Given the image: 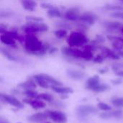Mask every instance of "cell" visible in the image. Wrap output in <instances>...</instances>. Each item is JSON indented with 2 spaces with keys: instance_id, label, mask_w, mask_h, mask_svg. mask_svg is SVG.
<instances>
[{
  "instance_id": "obj_46",
  "label": "cell",
  "mask_w": 123,
  "mask_h": 123,
  "mask_svg": "<svg viewBox=\"0 0 123 123\" xmlns=\"http://www.w3.org/2000/svg\"><path fill=\"white\" fill-rule=\"evenodd\" d=\"M120 32H121L123 34V27H121V29H120Z\"/></svg>"
},
{
  "instance_id": "obj_8",
  "label": "cell",
  "mask_w": 123,
  "mask_h": 123,
  "mask_svg": "<svg viewBox=\"0 0 123 123\" xmlns=\"http://www.w3.org/2000/svg\"><path fill=\"white\" fill-rule=\"evenodd\" d=\"M80 11L79 9L77 7H73L68 10H66L63 14L64 19L71 21V22H76L79 21V17H80Z\"/></svg>"
},
{
  "instance_id": "obj_43",
  "label": "cell",
  "mask_w": 123,
  "mask_h": 123,
  "mask_svg": "<svg viewBox=\"0 0 123 123\" xmlns=\"http://www.w3.org/2000/svg\"><path fill=\"white\" fill-rule=\"evenodd\" d=\"M107 71H108L107 68H102V69H99V72L100 74H105L106 72H107Z\"/></svg>"
},
{
  "instance_id": "obj_2",
  "label": "cell",
  "mask_w": 123,
  "mask_h": 123,
  "mask_svg": "<svg viewBox=\"0 0 123 123\" xmlns=\"http://www.w3.org/2000/svg\"><path fill=\"white\" fill-rule=\"evenodd\" d=\"M62 53L67 57H70L76 59H83L87 61H92L94 59V55L92 51L86 49L81 50L76 48L72 47H63L61 48Z\"/></svg>"
},
{
  "instance_id": "obj_7",
  "label": "cell",
  "mask_w": 123,
  "mask_h": 123,
  "mask_svg": "<svg viewBox=\"0 0 123 123\" xmlns=\"http://www.w3.org/2000/svg\"><path fill=\"white\" fill-rule=\"evenodd\" d=\"M0 99L2 102L7 103L14 107L19 108V109H23L24 108V105L22 102H21L20 101H19L17 99H16L15 97H12V96H9L7 94H0Z\"/></svg>"
},
{
  "instance_id": "obj_21",
  "label": "cell",
  "mask_w": 123,
  "mask_h": 123,
  "mask_svg": "<svg viewBox=\"0 0 123 123\" xmlns=\"http://www.w3.org/2000/svg\"><path fill=\"white\" fill-rule=\"evenodd\" d=\"M39 76H41L43 79H45L49 84H51V86H62L63 84L55 79V78L52 77L51 76L45 74H39Z\"/></svg>"
},
{
  "instance_id": "obj_28",
  "label": "cell",
  "mask_w": 123,
  "mask_h": 123,
  "mask_svg": "<svg viewBox=\"0 0 123 123\" xmlns=\"http://www.w3.org/2000/svg\"><path fill=\"white\" fill-rule=\"evenodd\" d=\"M23 94L27 96L28 98H30V99H37V96H38V93L35 91L34 89H30V90H25Z\"/></svg>"
},
{
  "instance_id": "obj_19",
  "label": "cell",
  "mask_w": 123,
  "mask_h": 123,
  "mask_svg": "<svg viewBox=\"0 0 123 123\" xmlns=\"http://www.w3.org/2000/svg\"><path fill=\"white\" fill-rule=\"evenodd\" d=\"M51 89L53 92L61 94H68L74 93L73 89L62 86H51Z\"/></svg>"
},
{
  "instance_id": "obj_14",
  "label": "cell",
  "mask_w": 123,
  "mask_h": 123,
  "mask_svg": "<svg viewBox=\"0 0 123 123\" xmlns=\"http://www.w3.org/2000/svg\"><path fill=\"white\" fill-rule=\"evenodd\" d=\"M48 118H49L46 112H38L33 114L27 117V120L31 123H41L45 121Z\"/></svg>"
},
{
  "instance_id": "obj_42",
  "label": "cell",
  "mask_w": 123,
  "mask_h": 123,
  "mask_svg": "<svg viewBox=\"0 0 123 123\" xmlns=\"http://www.w3.org/2000/svg\"><path fill=\"white\" fill-rule=\"evenodd\" d=\"M115 74H116L117 76H119V77H123V70H119V71H116V72H115Z\"/></svg>"
},
{
  "instance_id": "obj_45",
  "label": "cell",
  "mask_w": 123,
  "mask_h": 123,
  "mask_svg": "<svg viewBox=\"0 0 123 123\" xmlns=\"http://www.w3.org/2000/svg\"><path fill=\"white\" fill-rule=\"evenodd\" d=\"M117 53H118V55H119L120 57H123V50H120V51H117Z\"/></svg>"
},
{
  "instance_id": "obj_18",
  "label": "cell",
  "mask_w": 123,
  "mask_h": 123,
  "mask_svg": "<svg viewBox=\"0 0 123 123\" xmlns=\"http://www.w3.org/2000/svg\"><path fill=\"white\" fill-rule=\"evenodd\" d=\"M21 5L25 10L33 12L35 10L37 4L34 0H21Z\"/></svg>"
},
{
  "instance_id": "obj_15",
  "label": "cell",
  "mask_w": 123,
  "mask_h": 123,
  "mask_svg": "<svg viewBox=\"0 0 123 123\" xmlns=\"http://www.w3.org/2000/svg\"><path fill=\"white\" fill-rule=\"evenodd\" d=\"M66 74L68 76H69L72 79L75 80H81L83 79L86 74L84 72L79 71V70H75V69H68L66 71Z\"/></svg>"
},
{
  "instance_id": "obj_27",
  "label": "cell",
  "mask_w": 123,
  "mask_h": 123,
  "mask_svg": "<svg viewBox=\"0 0 123 123\" xmlns=\"http://www.w3.org/2000/svg\"><path fill=\"white\" fill-rule=\"evenodd\" d=\"M38 99L40 100H44L48 102H53V97L51 94H48V93H42V94H39L37 96Z\"/></svg>"
},
{
  "instance_id": "obj_47",
  "label": "cell",
  "mask_w": 123,
  "mask_h": 123,
  "mask_svg": "<svg viewBox=\"0 0 123 123\" xmlns=\"http://www.w3.org/2000/svg\"><path fill=\"white\" fill-rule=\"evenodd\" d=\"M120 1H121V2L123 4V0H120Z\"/></svg>"
},
{
  "instance_id": "obj_6",
  "label": "cell",
  "mask_w": 123,
  "mask_h": 123,
  "mask_svg": "<svg viewBox=\"0 0 123 123\" xmlns=\"http://www.w3.org/2000/svg\"><path fill=\"white\" fill-rule=\"evenodd\" d=\"M48 117L53 121L56 123H67V116L65 113L60 111H53L48 110L46 111Z\"/></svg>"
},
{
  "instance_id": "obj_25",
  "label": "cell",
  "mask_w": 123,
  "mask_h": 123,
  "mask_svg": "<svg viewBox=\"0 0 123 123\" xmlns=\"http://www.w3.org/2000/svg\"><path fill=\"white\" fill-rule=\"evenodd\" d=\"M103 9L107 10V11H112L114 12H120L123 11V6L118 5V4H106L102 7Z\"/></svg>"
},
{
  "instance_id": "obj_16",
  "label": "cell",
  "mask_w": 123,
  "mask_h": 123,
  "mask_svg": "<svg viewBox=\"0 0 123 123\" xmlns=\"http://www.w3.org/2000/svg\"><path fill=\"white\" fill-rule=\"evenodd\" d=\"M0 39H1V42L4 45L12 48H16V41H15L16 40L14 39L10 35L7 34H1Z\"/></svg>"
},
{
  "instance_id": "obj_3",
  "label": "cell",
  "mask_w": 123,
  "mask_h": 123,
  "mask_svg": "<svg viewBox=\"0 0 123 123\" xmlns=\"http://www.w3.org/2000/svg\"><path fill=\"white\" fill-rule=\"evenodd\" d=\"M87 37L84 34L79 31L72 32L67 38V43L69 47L75 48L82 46L87 43Z\"/></svg>"
},
{
  "instance_id": "obj_12",
  "label": "cell",
  "mask_w": 123,
  "mask_h": 123,
  "mask_svg": "<svg viewBox=\"0 0 123 123\" xmlns=\"http://www.w3.org/2000/svg\"><path fill=\"white\" fill-rule=\"evenodd\" d=\"M123 116V111L120 110H115V111H107L105 112H102L100 114V117L105 120H108L111 118H116L120 119L122 118Z\"/></svg>"
},
{
  "instance_id": "obj_10",
  "label": "cell",
  "mask_w": 123,
  "mask_h": 123,
  "mask_svg": "<svg viewBox=\"0 0 123 123\" xmlns=\"http://www.w3.org/2000/svg\"><path fill=\"white\" fill-rule=\"evenodd\" d=\"M97 19L98 17L96 14L93 13H90V12H85L80 15L79 21L81 22V23H84L89 26V25H94L97 20Z\"/></svg>"
},
{
  "instance_id": "obj_39",
  "label": "cell",
  "mask_w": 123,
  "mask_h": 123,
  "mask_svg": "<svg viewBox=\"0 0 123 123\" xmlns=\"http://www.w3.org/2000/svg\"><path fill=\"white\" fill-rule=\"evenodd\" d=\"M123 82V80L120 79V78H117V79H112L111 81V83L114 85H120Z\"/></svg>"
},
{
  "instance_id": "obj_49",
  "label": "cell",
  "mask_w": 123,
  "mask_h": 123,
  "mask_svg": "<svg viewBox=\"0 0 123 123\" xmlns=\"http://www.w3.org/2000/svg\"></svg>"
},
{
  "instance_id": "obj_9",
  "label": "cell",
  "mask_w": 123,
  "mask_h": 123,
  "mask_svg": "<svg viewBox=\"0 0 123 123\" xmlns=\"http://www.w3.org/2000/svg\"><path fill=\"white\" fill-rule=\"evenodd\" d=\"M1 53L4 57H6V58H7L8 60H9L11 61L20 63H27V61L25 59L14 54L12 52H11L9 50H8L6 48H1Z\"/></svg>"
},
{
  "instance_id": "obj_40",
  "label": "cell",
  "mask_w": 123,
  "mask_h": 123,
  "mask_svg": "<svg viewBox=\"0 0 123 123\" xmlns=\"http://www.w3.org/2000/svg\"><path fill=\"white\" fill-rule=\"evenodd\" d=\"M6 31H7L6 30V27L3 25L2 24H1L0 25V33H1V34H4Z\"/></svg>"
},
{
  "instance_id": "obj_23",
  "label": "cell",
  "mask_w": 123,
  "mask_h": 123,
  "mask_svg": "<svg viewBox=\"0 0 123 123\" xmlns=\"http://www.w3.org/2000/svg\"><path fill=\"white\" fill-rule=\"evenodd\" d=\"M100 83V79L98 75H95L94 76H92L89 78L86 82V88L88 89L89 88L96 86Z\"/></svg>"
},
{
  "instance_id": "obj_30",
  "label": "cell",
  "mask_w": 123,
  "mask_h": 123,
  "mask_svg": "<svg viewBox=\"0 0 123 123\" xmlns=\"http://www.w3.org/2000/svg\"><path fill=\"white\" fill-rule=\"evenodd\" d=\"M14 14L13 11L8 10V9H1L0 12V17L1 18H9L12 17Z\"/></svg>"
},
{
  "instance_id": "obj_33",
  "label": "cell",
  "mask_w": 123,
  "mask_h": 123,
  "mask_svg": "<svg viewBox=\"0 0 123 123\" xmlns=\"http://www.w3.org/2000/svg\"><path fill=\"white\" fill-rule=\"evenodd\" d=\"M26 20L27 22H43V19L40 17L35 16H27L26 17Z\"/></svg>"
},
{
  "instance_id": "obj_24",
  "label": "cell",
  "mask_w": 123,
  "mask_h": 123,
  "mask_svg": "<svg viewBox=\"0 0 123 123\" xmlns=\"http://www.w3.org/2000/svg\"><path fill=\"white\" fill-rule=\"evenodd\" d=\"M33 79L35 80V81L36 82V84L40 86V87L42 88H44V89H48L49 88V84L45 80L43 79L41 76H39V74H36L33 76Z\"/></svg>"
},
{
  "instance_id": "obj_37",
  "label": "cell",
  "mask_w": 123,
  "mask_h": 123,
  "mask_svg": "<svg viewBox=\"0 0 123 123\" xmlns=\"http://www.w3.org/2000/svg\"><path fill=\"white\" fill-rule=\"evenodd\" d=\"M105 58V57L102 54H101V55H98L95 58H94L93 61L96 63H101L104 61Z\"/></svg>"
},
{
  "instance_id": "obj_35",
  "label": "cell",
  "mask_w": 123,
  "mask_h": 123,
  "mask_svg": "<svg viewBox=\"0 0 123 123\" xmlns=\"http://www.w3.org/2000/svg\"><path fill=\"white\" fill-rule=\"evenodd\" d=\"M110 16L114 18H117V19H120L123 20V11H120V12H114L110 14Z\"/></svg>"
},
{
  "instance_id": "obj_13",
  "label": "cell",
  "mask_w": 123,
  "mask_h": 123,
  "mask_svg": "<svg viewBox=\"0 0 123 123\" xmlns=\"http://www.w3.org/2000/svg\"><path fill=\"white\" fill-rule=\"evenodd\" d=\"M102 26L106 28L107 30L110 31H116V30H120L121 27H123V25L116 21H104L102 22Z\"/></svg>"
},
{
  "instance_id": "obj_17",
  "label": "cell",
  "mask_w": 123,
  "mask_h": 123,
  "mask_svg": "<svg viewBox=\"0 0 123 123\" xmlns=\"http://www.w3.org/2000/svg\"><path fill=\"white\" fill-rule=\"evenodd\" d=\"M102 55L105 57V58H109L110 59H113V60H119L120 58V56L118 55L117 53H116L114 50H112L111 49L106 48V47H102Z\"/></svg>"
},
{
  "instance_id": "obj_48",
  "label": "cell",
  "mask_w": 123,
  "mask_h": 123,
  "mask_svg": "<svg viewBox=\"0 0 123 123\" xmlns=\"http://www.w3.org/2000/svg\"><path fill=\"white\" fill-rule=\"evenodd\" d=\"M49 123V122H46V123Z\"/></svg>"
},
{
  "instance_id": "obj_26",
  "label": "cell",
  "mask_w": 123,
  "mask_h": 123,
  "mask_svg": "<svg viewBox=\"0 0 123 123\" xmlns=\"http://www.w3.org/2000/svg\"><path fill=\"white\" fill-rule=\"evenodd\" d=\"M47 14L50 17H61L62 16L61 10L55 6L48 9L47 12Z\"/></svg>"
},
{
  "instance_id": "obj_36",
  "label": "cell",
  "mask_w": 123,
  "mask_h": 123,
  "mask_svg": "<svg viewBox=\"0 0 123 123\" xmlns=\"http://www.w3.org/2000/svg\"><path fill=\"white\" fill-rule=\"evenodd\" d=\"M105 37L104 36L99 35L96 37V39L94 40V43H95V45H99V44L105 43Z\"/></svg>"
},
{
  "instance_id": "obj_5",
  "label": "cell",
  "mask_w": 123,
  "mask_h": 123,
  "mask_svg": "<svg viewBox=\"0 0 123 123\" xmlns=\"http://www.w3.org/2000/svg\"><path fill=\"white\" fill-rule=\"evenodd\" d=\"M98 112L97 108L92 105H80L76 108V113L79 117L85 118L90 115H94Z\"/></svg>"
},
{
  "instance_id": "obj_31",
  "label": "cell",
  "mask_w": 123,
  "mask_h": 123,
  "mask_svg": "<svg viewBox=\"0 0 123 123\" xmlns=\"http://www.w3.org/2000/svg\"><path fill=\"white\" fill-rule=\"evenodd\" d=\"M112 104L117 107H123V97H115L112 99Z\"/></svg>"
},
{
  "instance_id": "obj_32",
  "label": "cell",
  "mask_w": 123,
  "mask_h": 123,
  "mask_svg": "<svg viewBox=\"0 0 123 123\" xmlns=\"http://www.w3.org/2000/svg\"><path fill=\"white\" fill-rule=\"evenodd\" d=\"M97 108L102 111H104V112H107V111H110L112 110V107L106 104V103H104V102H99L97 104Z\"/></svg>"
},
{
  "instance_id": "obj_29",
  "label": "cell",
  "mask_w": 123,
  "mask_h": 123,
  "mask_svg": "<svg viewBox=\"0 0 123 123\" xmlns=\"http://www.w3.org/2000/svg\"><path fill=\"white\" fill-rule=\"evenodd\" d=\"M55 35L58 39H63L67 36V31L66 29H60L55 31Z\"/></svg>"
},
{
  "instance_id": "obj_20",
  "label": "cell",
  "mask_w": 123,
  "mask_h": 123,
  "mask_svg": "<svg viewBox=\"0 0 123 123\" xmlns=\"http://www.w3.org/2000/svg\"><path fill=\"white\" fill-rule=\"evenodd\" d=\"M36 82L34 79H28L22 83L19 84L18 86L24 90H30V89H35L36 88Z\"/></svg>"
},
{
  "instance_id": "obj_38",
  "label": "cell",
  "mask_w": 123,
  "mask_h": 123,
  "mask_svg": "<svg viewBox=\"0 0 123 123\" xmlns=\"http://www.w3.org/2000/svg\"><path fill=\"white\" fill-rule=\"evenodd\" d=\"M40 6H41L42 8L45 9H48V10L53 7V6L51 4H50V3H46V2H43V3H41Z\"/></svg>"
},
{
  "instance_id": "obj_1",
  "label": "cell",
  "mask_w": 123,
  "mask_h": 123,
  "mask_svg": "<svg viewBox=\"0 0 123 123\" xmlns=\"http://www.w3.org/2000/svg\"><path fill=\"white\" fill-rule=\"evenodd\" d=\"M24 44L25 50L28 53L37 56L45 55L50 48L48 45L43 44V43L32 34H27Z\"/></svg>"
},
{
  "instance_id": "obj_4",
  "label": "cell",
  "mask_w": 123,
  "mask_h": 123,
  "mask_svg": "<svg viewBox=\"0 0 123 123\" xmlns=\"http://www.w3.org/2000/svg\"><path fill=\"white\" fill-rule=\"evenodd\" d=\"M22 30L26 34L35 35L37 32H46L49 30L48 25L42 22H27L26 25L22 26Z\"/></svg>"
},
{
  "instance_id": "obj_11",
  "label": "cell",
  "mask_w": 123,
  "mask_h": 123,
  "mask_svg": "<svg viewBox=\"0 0 123 123\" xmlns=\"http://www.w3.org/2000/svg\"><path fill=\"white\" fill-rule=\"evenodd\" d=\"M23 103L30 105L35 110L43 109L45 107V103L38 99H24Z\"/></svg>"
},
{
  "instance_id": "obj_44",
  "label": "cell",
  "mask_w": 123,
  "mask_h": 123,
  "mask_svg": "<svg viewBox=\"0 0 123 123\" xmlns=\"http://www.w3.org/2000/svg\"><path fill=\"white\" fill-rule=\"evenodd\" d=\"M0 123H9L8 120H6V119L3 118V117H0Z\"/></svg>"
},
{
  "instance_id": "obj_22",
  "label": "cell",
  "mask_w": 123,
  "mask_h": 123,
  "mask_svg": "<svg viewBox=\"0 0 123 123\" xmlns=\"http://www.w3.org/2000/svg\"><path fill=\"white\" fill-rule=\"evenodd\" d=\"M110 89V86L106 84H101L99 83V84L96 85V86H92L90 88H89L88 89L90 90V91H92L94 92H96V93H101V92H106L107 90H109Z\"/></svg>"
},
{
  "instance_id": "obj_34",
  "label": "cell",
  "mask_w": 123,
  "mask_h": 123,
  "mask_svg": "<svg viewBox=\"0 0 123 123\" xmlns=\"http://www.w3.org/2000/svg\"><path fill=\"white\" fill-rule=\"evenodd\" d=\"M112 45H113V48H115V50L117 51L123 50V43L122 42H117V41L113 42Z\"/></svg>"
},
{
  "instance_id": "obj_41",
  "label": "cell",
  "mask_w": 123,
  "mask_h": 123,
  "mask_svg": "<svg viewBox=\"0 0 123 123\" xmlns=\"http://www.w3.org/2000/svg\"><path fill=\"white\" fill-rule=\"evenodd\" d=\"M57 51H58V49H57L56 48H55V47H52V48H50L49 49L48 53H49L50 54H53V53H56Z\"/></svg>"
}]
</instances>
